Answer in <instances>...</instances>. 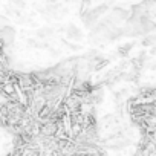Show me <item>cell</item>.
<instances>
[{
    "label": "cell",
    "instance_id": "5",
    "mask_svg": "<svg viewBox=\"0 0 156 156\" xmlns=\"http://www.w3.org/2000/svg\"><path fill=\"white\" fill-rule=\"evenodd\" d=\"M14 5H17L19 8H25L26 2H25V0H14Z\"/></svg>",
    "mask_w": 156,
    "mask_h": 156
},
{
    "label": "cell",
    "instance_id": "3",
    "mask_svg": "<svg viewBox=\"0 0 156 156\" xmlns=\"http://www.w3.org/2000/svg\"><path fill=\"white\" fill-rule=\"evenodd\" d=\"M132 49V44H126L124 48H119V54L121 55H127V52Z\"/></svg>",
    "mask_w": 156,
    "mask_h": 156
},
{
    "label": "cell",
    "instance_id": "6",
    "mask_svg": "<svg viewBox=\"0 0 156 156\" xmlns=\"http://www.w3.org/2000/svg\"><path fill=\"white\" fill-rule=\"evenodd\" d=\"M150 67H151V69H153V70H156V64H151V66H150Z\"/></svg>",
    "mask_w": 156,
    "mask_h": 156
},
{
    "label": "cell",
    "instance_id": "4",
    "mask_svg": "<svg viewBox=\"0 0 156 156\" xmlns=\"http://www.w3.org/2000/svg\"><path fill=\"white\" fill-rule=\"evenodd\" d=\"M154 38H156V37H147V38H144L142 44H144V46H150V44L154 41Z\"/></svg>",
    "mask_w": 156,
    "mask_h": 156
},
{
    "label": "cell",
    "instance_id": "1",
    "mask_svg": "<svg viewBox=\"0 0 156 156\" xmlns=\"http://www.w3.org/2000/svg\"><path fill=\"white\" fill-rule=\"evenodd\" d=\"M12 40H14V29L9 28V26H3L2 28V43H3V46L6 48L9 43H12Z\"/></svg>",
    "mask_w": 156,
    "mask_h": 156
},
{
    "label": "cell",
    "instance_id": "2",
    "mask_svg": "<svg viewBox=\"0 0 156 156\" xmlns=\"http://www.w3.org/2000/svg\"><path fill=\"white\" fill-rule=\"evenodd\" d=\"M67 37L69 38H73V40H80L81 38V31L78 29L76 26H73V25H69L67 26Z\"/></svg>",
    "mask_w": 156,
    "mask_h": 156
}]
</instances>
